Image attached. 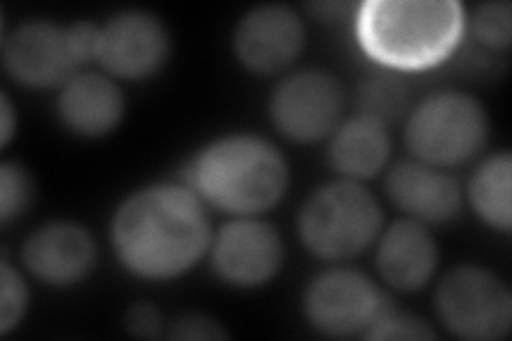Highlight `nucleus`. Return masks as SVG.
Listing matches in <instances>:
<instances>
[{"label":"nucleus","instance_id":"nucleus-1","mask_svg":"<svg viewBox=\"0 0 512 341\" xmlns=\"http://www.w3.org/2000/svg\"><path fill=\"white\" fill-rule=\"evenodd\" d=\"M205 201L190 186L154 184L126 197L111 220V246L126 271L165 282L195 267L212 246Z\"/></svg>","mask_w":512,"mask_h":341},{"label":"nucleus","instance_id":"nucleus-2","mask_svg":"<svg viewBox=\"0 0 512 341\" xmlns=\"http://www.w3.org/2000/svg\"><path fill=\"white\" fill-rule=\"evenodd\" d=\"M186 186L233 216L274 209L288 190V165L274 143L259 135L220 137L190 160Z\"/></svg>","mask_w":512,"mask_h":341},{"label":"nucleus","instance_id":"nucleus-3","mask_svg":"<svg viewBox=\"0 0 512 341\" xmlns=\"http://www.w3.org/2000/svg\"><path fill=\"white\" fill-rule=\"evenodd\" d=\"M466 11L455 0H370L357 13L363 52L391 69L436 67L455 52Z\"/></svg>","mask_w":512,"mask_h":341},{"label":"nucleus","instance_id":"nucleus-4","mask_svg":"<svg viewBox=\"0 0 512 341\" xmlns=\"http://www.w3.org/2000/svg\"><path fill=\"white\" fill-rule=\"evenodd\" d=\"M384 214L374 194L355 180L320 186L299 211V237L312 254L344 261L365 252L382 233Z\"/></svg>","mask_w":512,"mask_h":341},{"label":"nucleus","instance_id":"nucleus-5","mask_svg":"<svg viewBox=\"0 0 512 341\" xmlns=\"http://www.w3.org/2000/svg\"><path fill=\"white\" fill-rule=\"evenodd\" d=\"M489 135L487 111L478 99L457 90L436 92L410 113L406 145L414 160L448 169L474 158Z\"/></svg>","mask_w":512,"mask_h":341},{"label":"nucleus","instance_id":"nucleus-6","mask_svg":"<svg viewBox=\"0 0 512 341\" xmlns=\"http://www.w3.org/2000/svg\"><path fill=\"white\" fill-rule=\"evenodd\" d=\"M440 322L455 337L495 341L510 333L512 295L498 273L476 265L448 271L436 290Z\"/></svg>","mask_w":512,"mask_h":341},{"label":"nucleus","instance_id":"nucleus-7","mask_svg":"<svg viewBox=\"0 0 512 341\" xmlns=\"http://www.w3.org/2000/svg\"><path fill=\"white\" fill-rule=\"evenodd\" d=\"M389 303L370 275L335 267L310 282L303 295V312L312 329L327 337H363Z\"/></svg>","mask_w":512,"mask_h":341},{"label":"nucleus","instance_id":"nucleus-8","mask_svg":"<svg viewBox=\"0 0 512 341\" xmlns=\"http://www.w3.org/2000/svg\"><path fill=\"white\" fill-rule=\"evenodd\" d=\"M271 122L297 143H318L335 133L344 113L340 81L325 71H299L271 94Z\"/></svg>","mask_w":512,"mask_h":341},{"label":"nucleus","instance_id":"nucleus-9","mask_svg":"<svg viewBox=\"0 0 512 341\" xmlns=\"http://www.w3.org/2000/svg\"><path fill=\"white\" fill-rule=\"evenodd\" d=\"M3 62L18 84L37 90L62 88L82 67L71 28L47 20L24 22L7 35Z\"/></svg>","mask_w":512,"mask_h":341},{"label":"nucleus","instance_id":"nucleus-10","mask_svg":"<svg viewBox=\"0 0 512 341\" xmlns=\"http://www.w3.org/2000/svg\"><path fill=\"white\" fill-rule=\"evenodd\" d=\"M171 54L167 26L148 11H122L101 26L96 62L114 77L148 79Z\"/></svg>","mask_w":512,"mask_h":341},{"label":"nucleus","instance_id":"nucleus-11","mask_svg":"<svg viewBox=\"0 0 512 341\" xmlns=\"http://www.w3.org/2000/svg\"><path fill=\"white\" fill-rule=\"evenodd\" d=\"M212 267L218 278L237 288L263 286L284 263V241L274 226L239 218L224 224L212 239Z\"/></svg>","mask_w":512,"mask_h":341},{"label":"nucleus","instance_id":"nucleus-12","mask_svg":"<svg viewBox=\"0 0 512 341\" xmlns=\"http://www.w3.org/2000/svg\"><path fill=\"white\" fill-rule=\"evenodd\" d=\"M306 43L299 13L286 5H261L239 20L233 47L239 62L259 75H274L297 60Z\"/></svg>","mask_w":512,"mask_h":341},{"label":"nucleus","instance_id":"nucleus-13","mask_svg":"<svg viewBox=\"0 0 512 341\" xmlns=\"http://www.w3.org/2000/svg\"><path fill=\"white\" fill-rule=\"evenodd\" d=\"M26 269L50 286H73L96 265V243L77 222H50L32 233L22 250Z\"/></svg>","mask_w":512,"mask_h":341},{"label":"nucleus","instance_id":"nucleus-14","mask_svg":"<svg viewBox=\"0 0 512 341\" xmlns=\"http://www.w3.org/2000/svg\"><path fill=\"white\" fill-rule=\"evenodd\" d=\"M389 199L423 224L451 222L461 211V188L455 177L421 160H402L387 175Z\"/></svg>","mask_w":512,"mask_h":341},{"label":"nucleus","instance_id":"nucleus-15","mask_svg":"<svg viewBox=\"0 0 512 341\" xmlns=\"http://www.w3.org/2000/svg\"><path fill=\"white\" fill-rule=\"evenodd\" d=\"M380 278L399 292L421 290L438 269V243L423 222L397 220L378 235Z\"/></svg>","mask_w":512,"mask_h":341},{"label":"nucleus","instance_id":"nucleus-16","mask_svg":"<svg viewBox=\"0 0 512 341\" xmlns=\"http://www.w3.org/2000/svg\"><path fill=\"white\" fill-rule=\"evenodd\" d=\"M124 94L114 79L79 71L58 94V118L77 137H105L124 118Z\"/></svg>","mask_w":512,"mask_h":341},{"label":"nucleus","instance_id":"nucleus-17","mask_svg":"<svg viewBox=\"0 0 512 341\" xmlns=\"http://www.w3.org/2000/svg\"><path fill=\"white\" fill-rule=\"evenodd\" d=\"M391 137L387 124L359 116L335 128L329 143L331 167L346 180H370L387 167Z\"/></svg>","mask_w":512,"mask_h":341},{"label":"nucleus","instance_id":"nucleus-18","mask_svg":"<svg viewBox=\"0 0 512 341\" xmlns=\"http://www.w3.org/2000/svg\"><path fill=\"white\" fill-rule=\"evenodd\" d=\"M512 158L508 152L491 154L474 171L468 197L478 218L491 229L508 233L512 226Z\"/></svg>","mask_w":512,"mask_h":341},{"label":"nucleus","instance_id":"nucleus-19","mask_svg":"<svg viewBox=\"0 0 512 341\" xmlns=\"http://www.w3.org/2000/svg\"><path fill=\"white\" fill-rule=\"evenodd\" d=\"M410 103L406 86L393 75H376L367 79L359 90L361 116L374 118L382 124L399 118Z\"/></svg>","mask_w":512,"mask_h":341},{"label":"nucleus","instance_id":"nucleus-20","mask_svg":"<svg viewBox=\"0 0 512 341\" xmlns=\"http://www.w3.org/2000/svg\"><path fill=\"white\" fill-rule=\"evenodd\" d=\"M35 199V182L20 162H3L0 165V220L11 224L20 218Z\"/></svg>","mask_w":512,"mask_h":341},{"label":"nucleus","instance_id":"nucleus-21","mask_svg":"<svg viewBox=\"0 0 512 341\" xmlns=\"http://www.w3.org/2000/svg\"><path fill=\"white\" fill-rule=\"evenodd\" d=\"M28 286L18 269L3 258L0 265V333L9 335L28 310Z\"/></svg>","mask_w":512,"mask_h":341},{"label":"nucleus","instance_id":"nucleus-22","mask_svg":"<svg viewBox=\"0 0 512 341\" xmlns=\"http://www.w3.org/2000/svg\"><path fill=\"white\" fill-rule=\"evenodd\" d=\"M365 339H438V333L431 329V324L423 318L397 310L393 303H389L387 310H384L376 322L372 324Z\"/></svg>","mask_w":512,"mask_h":341},{"label":"nucleus","instance_id":"nucleus-23","mask_svg":"<svg viewBox=\"0 0 512 341\" xmlns=\"http://www.w3.org/2000/svg\"><path fill=\"white\" fill-rule=\"evenodd\" d=\"M476 37L495 50H508L512 39V7L510 3L480 5L474 18Z\"/></svg>","mask_w":512,"mask_h":341},{"label":"nucleus","instance_id":"nucleus-24","mask_svg":"<svg viewBox=\"0 0 512 341\" xmlns=\"http://www.w3.org/2000/svg\"><path fill=\"white\" fill-rule=\"evenodd\" d=\"M171 339H227L229 333L218 320L205 314H182L167 333Z\"/></svg>","mask_w":512,"mask_h":341},{"label":"nucleus","instance_id":"nucleus-25","mask_svg":"<svg viewBox=\"0 0 512 341\" xmlns=\"http://www.w3.org/2000/svg\"><path fill=\"white\" fill-rule=\"evenodd\" d=\"M126 329L135 337H158L160 329L165 327L163 324V314L156 305L152 303H135L131 310L126 312Z\"/></svg>","mask_w":512,"mask_h":341},{"label":"nucleus","instance_id":"nucleus-26","mask_svg":"<svg viewBox=\"0 0 512 341\" xmlns=\"http://www.w3.org/2000/svg\"><path fill=\"white\" fill-rule=\"evenodd\" d=\"M15 124H18V113L13 109V103L9 99V94H3V99H0V143L9 145V141L13 139V131H15Z\"/></svg>","mask_w":512,"mask_h":341}]
</instances>
